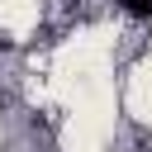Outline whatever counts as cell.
<instances>
[{"instance_id": "obj_1", "label": "cell", "mask_w": 152, "mask_h": 152, "mask_svg": "<svg viewBox=\"0 0 152 152\" xmlns=\"http://www.w3.org/2000/svg\"><path fill=\"white\" fill-rule=\"evenodd\" d=\"M128 14H138V19H152V0H119Z\"/></svg>"}]
</instances>
